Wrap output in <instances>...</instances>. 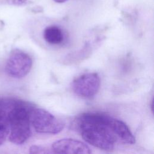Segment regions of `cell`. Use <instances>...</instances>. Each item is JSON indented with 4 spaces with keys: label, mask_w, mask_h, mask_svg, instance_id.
Listing matches in <instances>:
<instances>
[{
    "label": "cell",
    "mask_w": 154,
    "mask_h": 154,
    "mask_svg": "<svg viewBox=\"0 0 154 154\" xmlns=\"http://www.w3.org/2000/svg\"><path fill=\"white\" fill-rule=\"evenodd\" d=\"M52 149L54 152L58 153L87 154L91 153L87 144L71 138H64L55 141L52 145Z\"/></svg>",
    "instance_id": "6"
},
{
    "label": "cell",
    "mask_w": 154,
    "mask_h": 154,
    "mask_svg": "<svg viewBox=\"0 0 154 154\" xmlns=\"http://www.w3.org/2000/svg\"><path fill=\"white\" fill-rule=\"evenodd\" d=\"M100 80L96 73H88L76 78L72 84L73 92L79 96L91 98L98 92Z\"/></svg>",
    "instance_id": "5"
},
{
    "label": "cell",
    "mask_w": 154,
    "mask_h": 154,
    "mask_svg": "<svg viewBox=\"0 0 154 154\" xmlns=\"http://www.w3.org/2000/svg\"><path fill=\"white\" fill-rule=\"evenodd\" d=\"M29 152L31 153H47L50 152L43 147L40 146H32L29 149Z\"/></svg>",
    "instance_id": "10"
},
{
    "label": "cell",
    "mask_w": 154,
    "mask_h": 154,
    "mask_svg": "<svg viewBox=\"0 0 154 154\" xmlns=\"http://www.w3.org/2000/svg\"><path fill=\"white\" fill-rule=\"evenodd\" d=\"M7 1L11 4L19 5L23 4L26 1V0H7Z\"/></svg>",
    "instance_id": "11"
},
{
    "label": "cell",
    "mask_w": 154,
    "mask_h": 154,
    "mask_svg": "<svg viewBox=\"0 0 154 154\" xmlns=\"http://www.w3.org/2000/svg\"><path fill=\"white\" fill-rule=\"evenodd\" d=\"M30 123L38 133L55 134L61 132L64 123L49 111L42 108H32L30 112Z\"/></svg>",
    "instance_id": "3"
},
{
    "label": "cell",
    "mask_w": 154,
    "mask_h": 154,
    "mask_svg": "<svg viewBox=\"0 0 154 154\" xmlns=\"http://www.w3.org/2000/svg\"><path fill=\"white\" fill-rule=\"evenodd\" d=\"M108 126L117 141L128 144L135 143L134 136L129 127L123 121L109 116Z\"/></svg>",
    "instance_id": "7"
},
{
    "label": "cell",
    "mask_w": 154,
    "mask_h": 154,
    "mask_svg": "<svg viewBox=\"0 0 154 154\" xmlns=\"http://www.w3.org/2000/svg\"><path fill=\"white\" fill-rule=\"evenodd\" d=\"M43 37L49 44L58 45L62 42L63 34L58 26L52 25L45 28L43 32Z\"/></svg>",
    "instance_id": "9"
},
{
    "label": "cell",
    "mask_w": 154,
    "mask_h": 154,
    "mask_svg": "<svg viewBox=\"0 0 154 154\" xmlns=\"http://www.w3.org/2000/svg\"><path fill=\"white\" fill-rule=\"evenodd\" d=\"M33 106L23 100L13 99L8 110L9 140L15 144L25 143L31 135L30 112Z\"/></svg>",
    "instance_id": "2"
},
{
    "label": "cell",
    "mask_w": 154,
    "mask_h": 154,
    "mask_svg": "<svg viewBox=\"0 0 154 154\" xmlns=\"http://www.w3.org/2000/svg\"><path fill=\"white\" fill-rule=\"evenodd\" d=\"M55 2H58V3H62V2H64L66 1H67V0H54Z\"/></svg>",
    "instance_id": "12"
},
{
    "label": "cell",
    "mask_w": 154,
    "mask_h": 154,
    "mask_svg": "<svg viewBox=\"0 0 154 154\" xmlns=\"http://www.w3.org/2000/svg\"><path fill=\"white\" fill-rule=\"evenodd\" d=\"M32 66L31 57L26 52L19 50H13L5 64V72L11 78L20 79L26 76Z\"/></svg>",
    "instance_id": "4"
},
{
    "label": "cell",
    "mask_w": 154,
    "mask_h": 154,
    "mask_svg": "<svg viewBox=\"0 0 154 154\" xmlns=\"http://www.w3.org/2000/svg\"><path fill=\"white\" fill-rule=\"evenodd\" d=\"M109 117L101 113H83L75 119L74 125L87 143L110 151L117 141L108 126Z\"/></svg>",
    "instance_id": "1"
},
{
    "label": "cell",
    "mask_w": 154,
    "mask_h": 154,
    "mask_svg": "<svg viewBox=\"0 0 154 154\" xmlns=\"http://www.w3.org/2000/svg\"><path fill=\"white\" fill-rule=\"evenodd\" d=\"M13 98H0V146L7 140L10 132L8 112Z\"/></svg>",
    "instance_id": "8"
}]
</instances>
